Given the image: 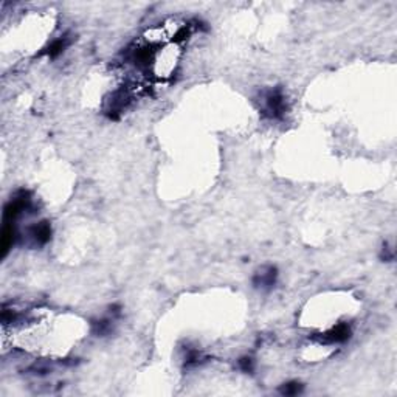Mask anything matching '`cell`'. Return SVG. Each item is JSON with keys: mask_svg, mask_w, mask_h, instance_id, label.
I'll use <instances>...</instances> for the list:
<instances>
[{"mask_svg": "<svg viewBox=\"0 0 397 397\" xmlns=\"http://www.w3.org/2000/svg\"><path fill=\"white\" fill-rule=\"evenodd\" d=\"M267 109L268 112L279 118L284 110H286V101H284V96L281 93V90H273V92H270V95L267 96Z\"/></svg>", "mask_w": 397, "mask_h": 397, "instance_id": "1", "label": "cell"}, {"mask_svg": "<svg viewBox=\"0 0 397 397\" xmlns=\"http://www.w3.org/2000/svg\"><path fill=\"white\" fill-rule=\"evenodd\" d=\"M31 236L36 239V242L39 244H45L50 236H51V228L47 222H40L37 223L34 228H33V232H31Z\"/></svg>", "mask_w": 397, "mask_h": 397, "instance_id": "2", "label": "cell"}, {"mask_svg": "<svg viewBox=\"0 0 397 397\" xmlns=\"http://www.w3.org/2000/svg\"><path fill=\"white\" fill-rule=\"evenodd\" d=\"M276 281V270L273 267H268L262 273H258V276L255 278V284L261 286V287H271Z\"/></svg>", "mask_w": 397, "mask_h": 397, "instance_id": "3", "label": "cell"}, {"mask_svg": "<svg viewBox=\"0 0 397 397\" xmlns=\"http://www.w3.org/2000/svg\"><path fill=\"white\" fill-rule=\"evenodd\" d=\"M301 385L300 383H297V382H294V383H287L284 388H282V392L284 394H287V395H292V394H298L300 391H301Z\"/></svg>", "mask_w": 397, "mask_h": 397, "instance_id": "4", "label": "cell"}, {"mask_svg": "<svg viewBox=\"0 0 397 397\" xmlns=\"http://www.w3.org/2000/svg\"><path fill=\"white\" fill-rule=\"evenodd\" d=\"M239 365H241V368H242L245 372H248V371H252V369H253V362H252V359L244 357V359L239 360Z\"/></svg>", "mask_w": 397, "mask_h": 397, "instance_id": "5", "label": "cell"}]
</instances>
